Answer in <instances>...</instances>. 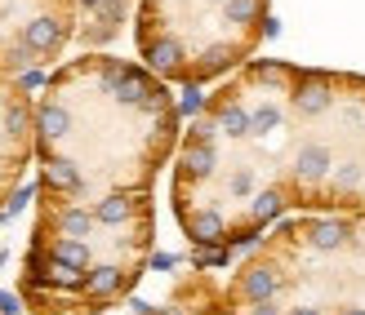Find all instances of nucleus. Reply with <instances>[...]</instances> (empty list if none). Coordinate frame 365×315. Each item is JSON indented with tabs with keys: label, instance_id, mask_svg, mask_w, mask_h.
<instances>
[{
	"label": "nucleus",
	"instance_id": "nucleus-6",
	"mask_svg": "<svg viewBox=\"0 0 365 315\" xmlns=\"http://www.w3.org/2000/svg\"><path fill=\"white\" fill-rule=\"evenodd\" d=\"M281 284H285V275H281V267L277 262H250L245 271H241V284H236V293L254 306V302H272L281 293Z\"/></svg>",
	"mask_w": 365,
	"mask_h": 315
},
{
	"label": "nucleus",
	"instance_id": "nucleus-18",
	"mask_svg": "<svg viewBox=\"0 0 365 315\" xmlns=\"http://www.w3.org/2000/svg\"><path fill=\"white\" fill-rule=\"evenodd\" d=\"M223 14L236 27H254V23H267V0H223Z\"/></svg>",
	"mask_w": 365,
	"mask_h": 315
},
{
	"label": "nucleus",
	"instance_id": "nucleus-24",
	"mask_svg": "<svg viewBox=\"0 0 365 315\" xmlns=\"http://www.w3.org/2000/svg\"><path fill=\"white\" fill-rule=\"evenodd\" d=\"M250 315H281V306H277V298H272V302H254Z\"/></svg>",
	"mask_w": 365,
	"mask_h": 315
},
{
	"label": "nucleus",
	"instance_id": "nucleus-11",
	"mask_svg": "<svg viewBox=\"0 0 365 315\" xmlns=\"http://www.w3.org/2000/svg\"><path fill=\"white\" fill-rule=\"evenodd\" d=\"M45 253H49L53 267H67V271H89V267H94L89 240H76V235H53Z\"/></svg>",
	"mask_w": 365,
	"mask_h": 315
},
{
	"label": "nucleus",
	"instance_id": "nucleus-10",
	"mask_svg": "<svg viewBox=\"0 0 365 315\" xmlns=\"http://www.w3.org/2000/svg\"><path fill=\"white\" fill-rule=\"evenodd\" d=\"M182 227H187L192 245H200V249H214V245H223V240H227V222H223V213H214V209L182 213Z\"/></svg>",
	"mask_w": 365,
	"mask_h": 315
},
{
	"label": "nucleus",
	"instance_id": "nucleus-5",
	"mask_svg": "<svg viewBox=\"0 0 365 315\" xmlns=\"http://www.w3.org/2000/svg\"><path fill=\"white\" fill-rule=\"evenodd\" d=\"M71 124H76V120H71L67 102L49 98V102L36 107V142H41V156H53V142H63L71 134Z\"/></svg>",
	"mask_w": 365,
	"mask_h": 315
},
{
	"label": "nucleus",
	"instance_id": "nucleus-16",
	"mask_svg": "<svg viewBox=\"0 0 365 315\" xmlns=\"http://www.w3.org/2000/svg\"><path fill=\"white\" fill-rule=\"evenodd\" d=\"M53 227H58V235H76V240H85L89 231L98 227V218H94V209H76V205H67V209H58Z\"/></svg>",
	"mask_w": 365,
	"mask_h": 315
},
{
	"label": "nucleus",
	"instance_id": "nucleus-12",
	"mask_svg": "<svg viewBox=\"0 0 365 315\" xmlns=\"http://www.w3.org/2000/svg\"><path fill=\"white\" fill-rule=\"evenodd\" d=\"M214 169H218V151H214V142L187 138V146H182V178L205 182V178H214Z\"/></svg>",
	"mask_w": 365,
	"mask_h": 315
},
{
	"label": "nucleus",
	"instance_id": "nucleus-2",
	"mask_svg": "<svg viewBox=\"0 0 365 315\" xmlns=\"http://www.w3.org/2000/svg\"><path fill=\"white\" fill-rule=\"evenodd\" d=\"M289 102L303 120H317L334 107V85L321 71H307V76H294V89H289Z\"/></svg>",
	"mask_w": 365,
	"mask_h": 315
},
{
	"label": "nucleus",
	"instance_id": "nucleus-22",
	"mask_svg": "<svg viewBox=\"0 0 365 315\" xmlns=\"http://www.w3.org/2000/svg\"><path fill=\"white\" fill-rule=\"evenodd\" d=\"M330 182H334V191H352L356 182H361V164H334V173H330Z\"/></svg>",
	"mask_w": 365,
	"mask_h": 315
},
{
	"label": "nucleus",
	"instance_id": "nucleus-28",
	"mask_svg": "<svg viewBox=\"0 0 365 315\" xmlns=\"http://www.w3.org/2000/svg\"><path fill=\"white\" fill-rule=\"evenodd\" d=\"M285 315H321V311H317V306H289Z\"/></svg>",
	"mask_w": 365,
	"mask_h": 315
},
{
	"label": "nucleus",
	"instance_id": "nucleus-25",
	"mask_svg": "<svg viewBox=\"0 0 365 315\" xmlns=\"http://www.w3.org/2000/svg\"><path fill=\"white\" fill-rule=\"evenodd\" d=\"M196 107H205V98H200V94H196V89L187 85V98H182V111H196Z\"/></svg>",
	"mask_w": 365,
	"mask_h": 315
},
{
	"label": "nucleus",
	"instance_id": "nucleus-31",
	"mask_svg": "<svg viewBox=\"0 0 365 315\" xmlns=\"http://www.w3.org/2000/svg\"><path fill=\"white\" fill-rule=\"evenodd\" d=\"M116 5H125V0H116Z\"/></svg>",
	"mask_w": 365,
	"mask_h": 315
},
{
	"label": "nucleus",
	"instance_id": "nucleus-29",
	"mask_svg": "<svg viewBox=\"0 0 365 315\" xmlns=\"http://www.w3.org/2000/svg\"><path fill=\"white\" fill-rule=\"evenodd\" d=\"M81 5H85V9H94V14H98V9L107 5V0H81Z\"/></svg>",
	"mask_w": 365,
	"mask_h": 315
},
{
	"label": "nucleus",
	"instance_id": "nucleus-26",
	"mask_svg": "<svg viewBox=\"0 0 365 315\" xmlns=\"http://www.w3.org/2000/svg\"><path fill=\"white\" fill-rule=\"evenodd\" d=\"M232 191H236V196H245V191H250V173H245V169L232 178Z\"/></svg>",
	"mask_w": 365,
	"mask_h": 315
},
{
	"label": "nucleus",
	"instance_id": "nucleus-1",
	"mask_svg": "<svg viewBox=\"0 0 365 315\" xmlns=\"http://www.w3.org/2000/svg\"><path fill=\"white\" fill-rule=\"evenodd\" d=\"M103 89L116 102H125V107H156V94H160V89L143 76V71L125 67V63H107L103 67Z\"/></svg>",
	"mask_w": 365,
	"mask_h": 315
},
{
	"label": "nucleus",
	"instance_id": "nucleus-7",
	"mask_svg": "<svg viewBox=\"0 0 365 315\" xmlns=\"http://www.w3.org/2000/svg\"><path fill=\"white\" fill-rule=\"evenodd\" d=\"M143 58L156 76H182L187 71V49H182L178 36H156V41H143Z\"/></svg>",
	"mask_w": 365,
	"mask_h": 315
},
{
	"label": "nucleus",
	"instance_id": "nucleus-17",
	"mask_svg": "<svg viewBox=\"0 0 365 315\" xmlns=\"http://www.w3.org/2000/svg\"><path fill=\"white\" fill-rule=\"evenodd\" d=\"M214 120H218V134H227V138H245L250 134V111L241 102H218Z\"/></svg>",
	"mask_w": 365,
	"mask_h": 315
},
{
	"label": "nucleus",
	"instance_id": "nucleus-27",
	"mask_svg": "<svg viewBox=\"0 0 365 315\" xmlns=\"http://www.w3.org/2000/svg\"><path fill=\"white\" fill-rule=\"evenodd\" d=\"M18 311V298H9V293H0V315H14Z\"/></svg>",
	"mask_w": 365,
	"mask_h": 315
},
{
	"label": "nucleus",
	"instance_id": "nucleus-8",
	"mask_svg": "<svg viewBox=\"0 0 365 315\" xmlns=\"http://www.w3.org/2000/svg\"><path fill=\"white\" fill-rule=\"evenodd\" d=\"M299 235L307 240L312 249H321V253H334V249H343L352 240V227L343 218H307L303 227H299Z\"/></svg>",
	"mask_w": 365,
	"mask_h": 315
},
{
	"label": "nucleus",
	"instance_id": "nucleus-23",
	"mask_svg": "<svg viewBox=\"0 0 365 315\" xmlns=\"http://www.w3.org/2000/svg\"><path fill=\"white\" fill-rule=\"evenodd\" d=\"M214 134H218V120H214V116L192 124V138H200V142H214Z\"/></svg>",
	"mask_w": 365,
	"mask_h": 315
},
{
	"label": "nucleus",
	"instance_id": "nucleus-15",
	"mask_svg": "<svg viewBox=\"0 0 365 315\" xmlns=\"http://www.w3.org/2000/svg\"><path fill=\"white\" fill-rule=\"evenodd\" d=\"M130 213H134V200L125 196V191H112V196H103L98 205H94L98 227H120V222H130Z\"/></svg>",
	"mask_w": 365,
	"mask_h": 315
},
{
	"label": "nucleus",
	"instance_id": "nucleus-13",
	"mask_svg": "<svg viewBox=\"0 0 365 315\" xmlns=\"http://www.w3.org/2000/svg\"><path fill=\"white\" fill-rule=\"evenodd\" d=\"M45 187L58 191V196H76L85 187V178L67 156H45Z\"/></svg>",
	"mask_w": 365,
	"mask_h": 315
},
{
	"label": "nucleus",
	"instance_id": "nucleus-19",
	"mask_svg": "<svg viewBox=\"0 0 365 315\" xmlns=\"http://www.w3.org/2000/svg\"><path fill=\"white\" fill-rule=\"evenodd\" d=\"M0 63H5V71H18V76H23V71H31L36 63H41V53H36V49L23 41V36H18V45H9Z\"/></svg>",
	"mask_w": 365,
	"mask_h": 315
},
{
	"label": "nucleus",
	"instance_id": "nucleus-4",
	"mask_svg": "<svg viewBox=\"0 0 365 315\" xmlns=\"http://www.w3.org/2000/svg\"><path fill=\"white\" fill-rule=\"evenodd\" d=\"M334 173V151L325 142H303L294 151V182L307 191V187H321L325 178Z\"/></svg>",
	"mask_w": 365,
	"mask_h": 315
},
{
	"label": "nucleus",
	"instance_id": "nucleus-9",
	"mask_svg": "<svg viewBox=\"0 0 365 315\" xmlns=\"http://www.w3.org/2000/svg\"><path fill=\"white\" fill-rule=\"evenodd\" d=\"M130 284V271L116 267V262H94L85 271V298H94V302H107V298H116V293Z\"/></svg>",
	"mask_w": 365,
	"mask_h": 315
},
{
	"label": "nucleus",
	"instance_id": "nucleus-21",
	"mask_svg": "<svg viewBox=\"0 0 365 315\" xmlns=\"http://www.w3.org/2000/svg\"><path fill=\"white\" fill-rule=\"evenodd\" d=\"M277 124H281V111L272 102H263L259 111H250V134H272Z\"/></svg>",
	"mask_w": 365,
	"mask_h": 315
},
{
	"label": "nucleus",
	"instance_id": "nucleus-3",
	"mask_svg": "<svg viewBox=\"0 0 365 315\" xmlns=\"http://www.w3.org/2000/svg\"><path fill=\"white\" fill-rule=\"evenodd\" d=\"M67 18H58V14H36V18H27L23 23V41L41 53V58H53L63 45H67Z\"/></svg>",
	"mask_w": 365,
	"mask_h": 315
},
{
	"label": "nucleus",
	"instance_id": "nucleus-30",
	"mask_svg": "<svg viewBox=\"0 0 365 315\" xmlns=\"http://www.w3.org/2000/svg\"><path fill=\"white\" fill-rule=\"evenodd\" d=\"M339 315H365V306H343Z\"/></svg>",
	"mask_w": 365,
	"mask_h": 315
},
{
	"label": "nucleus",
	"instance_id": "nucleus-20",
	"mask_svg": "<svg viewBox=\"0 0 365 315\" xmlns=\"http://www.w3.org/2000/svg\"><path fill=\"white\" fill-rule=\"evenodd\" d=\"M0 124H5V134H9V138H23L27 129H36V116L27 111V102H9V107H5V116H0Z\"/></svg>",
	"mask_w": 365,
	"mask_h": 315
},
{
	"label": "nucleus",
	"instance_id": "nucleus-14",
	"mask_svg": "<svg viewBox=\"0 0 365 315\" xmlns=\"http://www.w3.org/2000/svg\"><path fill=\"white\" fill-rule=\"evenodd\" d=\"M285 191L281 187H263V191H254L250 196V227L259 231V227H267V222H277L281 213H285Z\"/></svg>",
	"mask_w": 365,
	"mask_h": 315
}]
</instances>
